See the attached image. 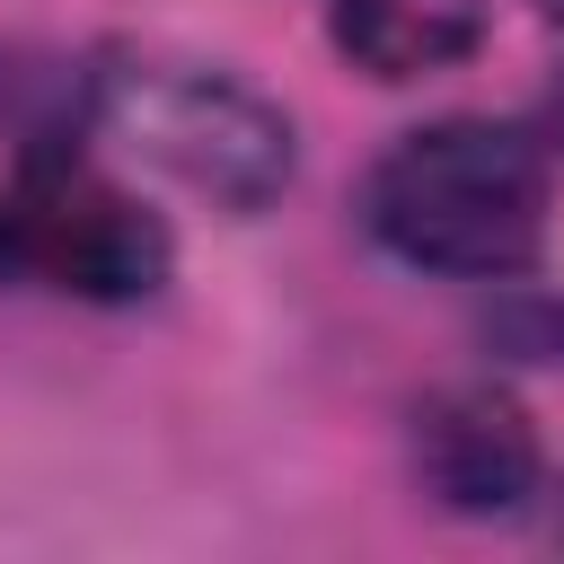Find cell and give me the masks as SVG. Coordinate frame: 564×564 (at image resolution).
Masks as SVG:
<instances>
[{"label":"cell","instance_id":"obj_1","mask_svg":"<svg viewBox=\"0 0 564 564\" xmlns=\"http://www.w3.org/2000/svg\"><path fill=\"white\" fill-rule=\"evenodd\" d=\"M555 167L546 141L494 115H441L379 150L361 185L370 238L441 282H520L546 256Z\"/></svg>","mask_w":564,"mask_h":564},{"label":"cell","instance_id":"obj_2","mask_svg":"<svg viewBox=\"0 0 564 564\" xmlns=\"http://www.w3.org/2000/svg\"><path fill=\"white\" fill-rule=\"evenodd\" d=\"M88 106H97V132L123 141L141 167L176 176L185 194L220 203V212H264L291 194L300 176V141H291V115L212 70V62H176V53H106L97 79H88Z\"/></svg>","mask_w":564,"mask_h":564},{"label":"cell","instance_id":"obj_3","mask_svg":"<svg viewBox=\"0 0 564 564\" xmlns=\"http://www.w3.org/2000/svg\"><path fill=\"white\" fill-rule=\"evenodd\" d=\"M167 264V220L79 150H26L0 185V282H35L62 300H150Z\"/></svg>","mask_w":564,"mask_h":564},{"label":"cell","instance_id":"obj_4","mask_svg":"<svg viewBox=\"0 0 564 564\" xmlns=\"http://www.w3.org/2000/svg\"><path fill=\"white\" fill-rule=\"evenodd\" d=\"M414 485L458 520H511L546 485V441L511 388L458 379L414 405Z\"/></svg>","mask_w":564,"mask_h":564},{"label":"cell","instance_id":"obj_5","mask_svg":"<svg viewBox=\"0 0 564 564\" xmlns=\"http://www.w3.org/2000/svg\"><path fill=\"white\" fill-rule=\"evenodd\" d=\"M326 35L361 79H432L485 44V0H326Z\"/></svg>","mask_w":564,"mask_h":564},{"label":"cell","instance_id":"obj_6","mask_svg":"<svg viewBox=\"0 0 564 564\" xmlns=\"http://www.w3.org/2000/svg\"><path fill=\"white\" fill-rule=\"evenodd\" d=\"M520 335H529L538 352H555V361H564V308H529V317H520Z\"/></svg>","mask_w":564,"mask_h":564},{"label":"cell","instance_id":"obj_7","mask_svg":"<svg viewBox=\"0 0 564 564\" xmlns=\"http://www.w3.org/2000/svg\"><path fill=\"white\" fill-rule=\"evenodd\" d=\"M546 132L564 141V79H555V97H546Z\"/></svg>","mask_w":564,"mask_h":564},{"label":"cell","instance_id":"obj_8","mask_svg":"<svg viewBox=\"0 0 564 564\" xmlns=\"http://www.w3.org/2000/svg\"><path fill=\"white\" fill-rule=\"evenodd\" d=\"M538 9H555V18H564V0H538Z\"/></svg>","mask_w":564,"mask_h":564}]
</instances>
